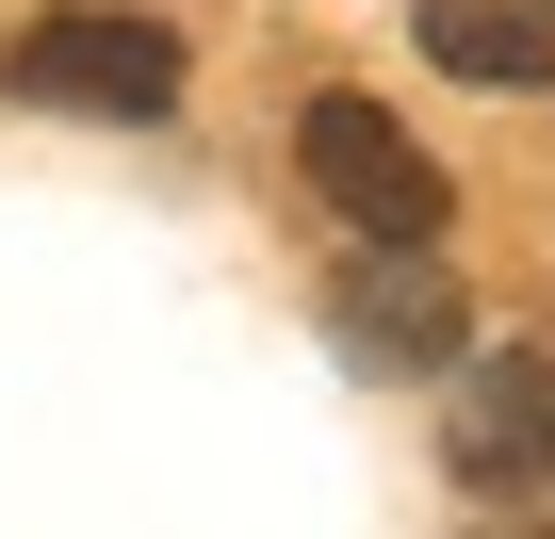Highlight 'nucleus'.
<instances>
[{
	"instance_id": "4",
	"label": "nucleus",
	"mask_w": 555,
	"mask_h": 539,
	"mask_svg": "<svg viewBox=\"0 0 555 539\" xmlns=\"http://www.w3.org/2000/svg\"><path fill=\"white\" fill-rule=\"evenodd\" d=\"M327 328H344V360H376V376H441V360L474 344V311H457V279H441L425 245H376Z\"/></svg>"
},
{
	"instance_id": "6",
	"label": "nucleus",
	"mask_w": 555,
	"mask_h": 539,
	"mask_svg": "<svg viewBox=\"0 0 555 539\" xmlns=\"http://www.w3.org/2000/svg\"><path fill=\"white\" fill-rule=\"evenodd\" d=\"M506 539H539V523H506Z\"/></svg>"
},
{
	"instance_id": "3",
	"label": "nucleus",
	"mask_w": 555,
	"mask_h": 539,
	"mask_svg": "<svg viewBox=\"0 0 555 539\" xmlns=\"http://www.w3.org/2000/svg\"><path fill=\"white\" fill-rule=\"evenodd\" d=\"M441 458H457V490L539 506V490H555V360H539V344H490V360L457 376V409H441Z\"/></svg>"
},
{
	"instance_id": "2",
	"label": "nucleus",
	"mask_w": 555,
	"mask_h": 539,
	"mask_svg": "<svg viewBox=\"0 0 555 539\" xmlns=\"http://www.w3.org/2000/svg\"><path fill=\"white\" fill-rule=\"evenodd\" d=\"M0 82L50 99V115H180V34L131 17V0H66L0 50Z\"/></svg>"
},
{
	"instance_id": "5",
	"label": "nucleus",
	"mask_w": 555,
	"mask_h": 539,
	"mask_svg": "<svg viewBox=\"0 0 555 539\" xmlns=\"http://www.w3.org/2000/svg\"><path fill=\"white\" fill-rule=\"evenodd\" d=\"M425 66L490 99H555V0H425Z\"/></svg>"
},
{
	"instance_id": "1",
	"label": "nucleus",
	"mask_w": 555,
	"mask_h": 539,
	"mask_svg": "<svg viewBox=\"0 0 555 539\" xmlns=\"http://www.w3.org/2000/svg\"><path fill=\"white\" fill-rule=\"evenodd\" d=\"M295 164H311V196H327L360 245H441V213H457V180L409 147V115H392V99H344V82L295 115Z\"/></svg>"
}]
</instances>
